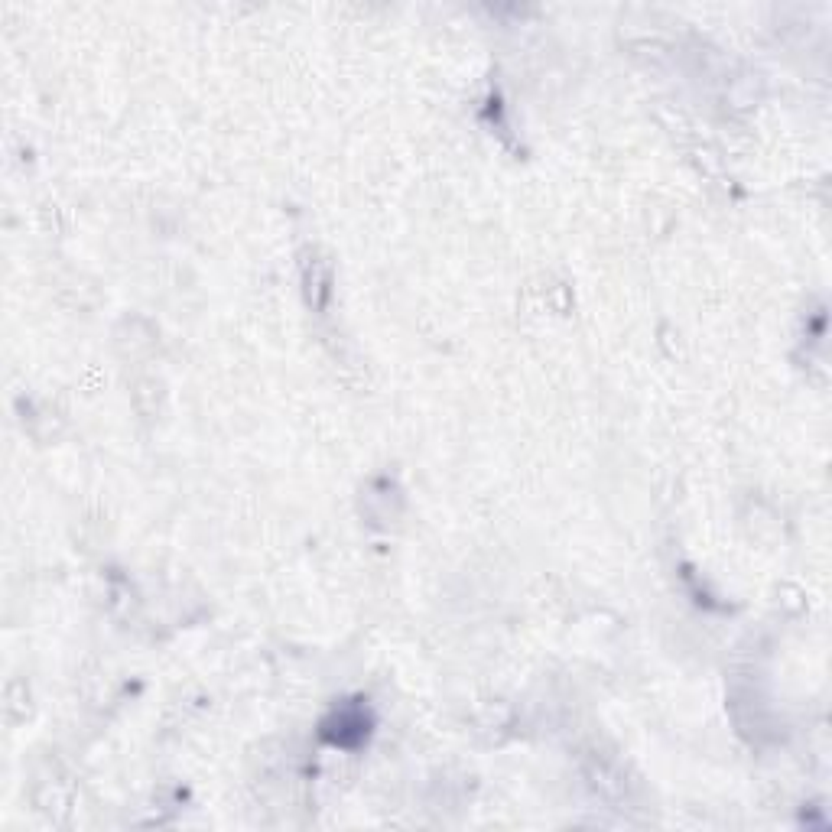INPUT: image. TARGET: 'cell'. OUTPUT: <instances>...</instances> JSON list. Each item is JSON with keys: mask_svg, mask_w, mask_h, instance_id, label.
Returning <instances> with one entry per match:
<instances>
[{"mask_svg": "<svg viewBox=\"0 0 832 832\" xmlns=\"http://www.w3.org/2000/svg\"><path fill=\"white\" fill-rule=\"evenodd\" d=\"M322 735L329 738L332 745L351 748V745H358L364 735H368V719H364L358 709H342L332 722H325Z\"/></svg>", "mask_w": 832, "mask_h": 832, "instance_id": "6da1fadb", "label": "cell"}]
</instances>
